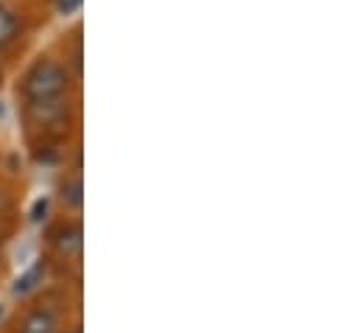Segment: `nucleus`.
I'll return each instance as SVG.
<instances>
[{"instance_id": "423d86ee", "label": "nucleus", "mask_w": 361, "mask_h": 333, "mask_svg": "<svg viewBox=\"0 0 361 333\" xmlns=\"http://www.w3.org/2000/svg\"><path fill=\"white\" fill-rule=\"evenodd\" d=\"M62 199H65V205H68V207H76V210L82 207V202H85V185H82V179H79V176L62 185Z\"/></svg>"}, {"instance_id": "0eeeda50", "label": "nucleus", "mask_w": 361, "mask_h": 333, "mask_svg": "<svg viewBox=\"0 0 361 333\" xmlns=\"http://www.w3.org/2000/svg\"><path fill=\"white\" fill-rule=\"evenodd\" d=\"M37 280H42V266H34V269L25 272L23 277H17V283H14V294H28V291L37 286Z\"/></svg>"}, {"instance_id": "9b49d317", "label": "nucleus", "mask_w": 361, "mask_h": 333, "mask_svg": "<svg viewBox=\"0 0 361 333\" xmlns=\"http://www.w3.org/2000/svg\"><path fill=\"white\" fill-rule=\"evenodd\" d=\"M0 314H3V308H0Z\"/></svg>"}, {"instance_id": "f03ea898", "label": "nucleus", "mask_w": 361, "mask_h": 333, "mask_svg": "<svg viewBox=\"0 0 361 333\" xmlns=\"http://www.w3.org/2000/svg\"><path fill=\"white\" fill-rule=\"evenodd\" d=\"M28 115L37 123H54V121L68 115V101H62V95L59 98H45V101H28Z\"/></svg>"}, {"instance_id": "20e7f679", "label": "nucleus", "mask_w": 361, "mask_h": 333, "mask_svg": "<svg viewBox=\"0 0 361 333\" xmlns=\"http://www.w3.org/2000/svg\"><path fill=\"white\" fill-rule=\"evenodd\" d=\"M20 333H56V322H54V317L48 311H31L23 320Z\"/></svg>"}, {"instance_id": "1a4fd4ad", "label": "nucleus", "mask_w": 361, "mask_h": 333, "mask_svg": "<svg viewBox=\"0 0 361 333\" xmlns=\"http://www.w3.org/2000/svg\"><path fill=\"white\" fill-rule=\"evenodd\" d=\"M45 207H48V202L42 199V202H37V207H34V219H39V213H45Z\"/></svg>"}, {"instance_id": "6e6552de", "label": "nucleus", "mask_w": 361, "mask_h": 333, "mask_svg": "<svg viewBox=\"0 0 361 333\" xmlns=\"http://www.w3.org/2000/svg\"><path fill=\"white\" fill-rule=\"evenodd\" d=\"M82 8V0H56V11L59 14H73Z\"/></svg>"}, {"instance_id": "39448f33", "label": "nucleus", "mask_w": 361, "mask_h": 333, "mask_svg": "<svg viewBox=\"0 0 361 333\" xmlns=\"http://www.w3.org/2000/svg\"><path fill=\"white\" fill-rule=\"evenodd\" d=\"M17 28H20L17 14H14L8 6H0V51H3V48H8V45L14 42Z\"/></svg>"}, {"instance_id": "7ed1b4c3", "label": "nucleus", "mask_w": 361, "mask_h": 333, "mask_svg": "<svg viewBox=\"0 0 361 333\" xmlns=\"http://www.w3.org/2000/svg\"><path fill=\"white\" fill-rule=\"evenodd\" d=\"M56 250L62 255H79L82 252V227L79 224H68L56 233Z\"/></svg>"}, {"instance_id": "9d476101", "label": "nucleus", "mask_w": 361, "mask_h": 333, "mask_svg": "<svg viewBox=\"0 0 361 333\" xmlns=\"http://www.w3.org/2000/svg\"><path fill=\"white\" fill-rule=\"evenodd\" d=\"M76 333H82V328H76Z\"/></svg>"}, {"instance_id": "f257e3e1", "label": "nucleus", "mask_w": 361, "mask_h": 333, "mask_svg": "<svg viewBox=\"0 0 361 333\" xmlns=\"http://www.w3.org/2000/svg\"><path fill=\"white\" fill-rule=\"evenodd\" d=\"M68 90V71L54 62V59H42L37 62L25 79H23V95L25 101H45V98H59Z\"/></svg>"}]
</instances>
